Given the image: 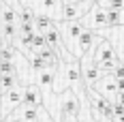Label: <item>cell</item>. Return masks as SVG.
Wrapping results in <instances>:
<instances>
[{"label":"cell","mask_w":124,"mask_h":122,"mask_svg":"<svg viewBox=\"0 0 124 122\" xmlns=\"http://www.w3.org/2000/svg\"><path fill=\"white\" fill-rule=\"evenodd\" d=\"M54 24H56V22L51 19L49 15H37V22H34L37 30H39V32H43V34H45V32H47V30H49Z\"/></svg>","instance_id":"obj_13"},{"label":"cell","mask_w":124,"mask_h":122,"mask_svg":"<svg viewBox=\"0 0 124 122\" xmlns=\"http://www.w3.org/2000/svg\"><path fill=\"white\" fill-rule=\"evenodd\" d=\"M34 22H37V13L30 7H24L19 11V24H34Z\"/></svg>","instance_id":"obj_15"},{"label":"cell","mask_w":124,"mask_h":122,"mask_svg":"<svg viewBox=\"0 0 124 122\" xmlns=\"http://www.w3.org/2000/svg\"><path fill=\"white\" fill-rule=\"evenodd\" d=\"M58 28H60V32H62V39H64L66 49L77 58V41H79L81 34L86 32L84 22H60Z\"/></svg>","instance_id":"obj_3"},{"label":"cell","mask_w":124,"mask_h":122,"mask_svg":"<svg viewBox=\"0 0 124 122\" xmlns=\"http://www.w3.org/2000/svg\"><path fill=\"white\" fill-rule=\"evenodd\" d=\"M103 7L116 9V11H122L124 13V0H103Z\"/></svg>","instance_id":"obj_18"},{"label":"cell","mask_w":124,"mask_h":122,"mask_svg":"<svg viewBox=\"0 0 124 122\" xmlns=\"http://www.w3.org/2000/svg\"><path fill=\"white\" fill-rule=\"evenodd\" d=\"M17 75H2V92H9L13 88H17Z\"/></svg>","instance_id":"obj_16"},{"label":"cell","mask_w":124,"mask_h":122,"mask_svg":"<svg viewBox=\"0 0 124 122\" xmlns=\"http://www.w3.org/2000/svg\"><path fill=\"white\" fill-rule=\"evenodd\" d=\"M84 109V103L79 101L75 90H66L60 97V122L66 118H79V114Z\"/></svg>","instance_id":"obj_4"},{"label":"cell","mask_w":124,"mask_h":122,"mask_svg":"<svg viewBox=\"0 0 124 122\" xmlns=\"http://www.w3.org/2000/svg\"><path fill=\"white\" fill-rule=\"evenodd\" d=\"M81 22H84V26H86V30L103 34V32H105V28L109 30V22H107V7L96 4V7L88 13Z\"/></svg>","instance_id":"obj_5"},{"label":"cell","mask_w":124,"mask_h":122,"mask_svg":"<svg viewBox=\"0 0 124 122\" xmlns=\"http://www.w3.org/2000/svg\"><path fill=\"white\" fill-rule=\"evenodd\" d=\"M94 90H96L99 94H103V97H107L109 101H116V97H118V79H116V75L113 73L103 75V79L96 84Z\"/></svg>","instance_id":"obj_7"},{"label":"cell","mask_w":124,"mask_h":122,"mask_svg":"<svg viewBox=\"0 0 124 122\" xmlns=\"http://www.w3.org/2000/svg\"><path fill=\"white\" fill-rule=\"evenodd\" d=\"M79 122H99L96 116H92V107L88 105L86 101H84V109H81V114H79Z\"/></svg>","instance_id":"obj_17"},{"label":"cell","mask_w":124,"mask_h":122,"mask_svg":"<svg viewBox=\"0 0 124 122\" xmlns=\"http://www.w3.org/2000/svg\"><path fill=\"white\" fill-rule=\"evenodd\" d=\"M2 24H15L19 26V13L11 4H2Z\"/></svg>","instance_id":"obj_11"},{"label":"cell","mask_w":124,"mask_h":122,"mask_svg":"<svg viewBox=\"0 0 124 122\" xmlns=\"http://www.w3.org/2000/svg\"><path fill=\"white\" fill-rule=\"evenodd\" d=\"M107 39L113 43V47L118 49V56H120V60L124 62V26H120V28H113V32H111Z\"/></svg>","instance_id":"obj_10"},{"label":"cell","mask_w":124,"mask_h":122,"mask_svg":"<svg viewBox=\"0 0 124 122\" xmlns=\"http://www.w3.org/2000/svg\"><path fill=\"white\" fill-rule=\"evenodd\" d=\"M43 101H45V94H43V90H41L37 84H28L26 86V90H24V105L39 109V107H43Z\"/></svg>","instance_id":"obj_8"},{"label":"cell","mask_w":124,"mask_h":122,"mask_svg":"<svg viewBox=\"0 0 124 122\" xmlns=\"http://www.w3.org/2000/svg\"><path fill=\"white\" fill-rule=\"evenodd\" d=\"M94 62H96V66H99L103 75H109L113 73L116 69H118V64H120V56H118V49L113 47V43L109 39H103L99 45H96V51H94Z\"/></svg>","instance_id":"obj_1"},{"label":"cell","mask_w":124,"mask_h":122,"mask_svg":"<svg viewBox=\"0 0 124 122\" xmlns=\"http://www.w3.org/2000/svg\"><path fill=\"white\" fill-rule=\"evenodd\" d=\"M120 116H124V105L113 103V118H120Z\"/></svg>","instance_id":"obj_21"},{"label":"cell","mask_w":124,"mask_h":122,"mask_svg":"<svg viewBox=\"0 0 124 122\" xmlns=\"http://www.w3.org/2000/svg\"><path fill=\"white\" fill-rule=\"evenodd\" d=\"M24 90L26 88H13L9 92H2V122L11 116L17 107L24 105Z\"/></svg>","instance_id":"obj_6"},{"label":"cell","mask_w":124,"mask_h":122,"mask_svg":"<svg viewBox=\"0 0 124 122\" xmlns=\"http://www.w3.org/2000/svg\"><path fill=\"white\" fill-rule=\"evenodd\" d=\"M0 71H2V75H17L15 62H2L0 64Z\"/></svg>","instance_id":"obj_19"},{"label":"cell","mask_w":124,"mask_h":122,"mask_svg":"<svg viewBox=\"0 0 124 122\" xmlns=\"http://www.w3.org/2000/svg\"><path fill=\"white\" fill-rule=\"evenodd\" d=\"M28 64H30V69H32L34 73H41V71L49 69V64L43 60V58H41L39 54H32V56H30V62H28Z\"/></svg>","instance_id":"obj_14"},{"label":"cell","mask_w":124,"mask_h":122,"mask_svg":"<svg viewBox=\"0 0 124 122\" xmlns=\"http://www.w3.org/2000/svg\"><path fill=\"white\" fill-rule=\"evenodd\" d=\"M111 122H124V116H120V118H113Z\"/></svg>","instance_id":"obj_23"},{"label":"cell","mask_w":124,"mask_h":122,"mask_svg":"<svg viewBox=\"0 0 124 122\" xmlns=\"http://www.w3.org/2000/svg\"><path fill=\"white\" fill-rule=\"evenodd\" d=\"M107 22H109V28H120L124 26V13L116 11V9H107Z\"/></svg>","instance_id":"obj_12"},{"label":"cell","mask_w":124,"mask_h":122,"mask_svg":"<svg viewBox=\"0 0 124 122\" xmlns=\"http://www.w3.org/2000/svg\"><path fill=\"white\" fill-rule=\"evenodd\" d=\"M24 7H30L37 15H49L56 24L62 22L64 0H24Z\"/></svg>","instance_id":"obj_2"},{"label":"cell","mask_w":124,"mask_h":122,"mask_svg":"<svg viewBox=\"0 0 124 122\" xmlns=\"http://www.w3.org/2000/svg\"><path fill=\"white\" fill-rule=\"evenodd\" d=\"M39 122H56V120L51 118V114L45 107H39Z\"/></svg>","instance_id":"obj_20"},{"label":"cell","mask_w":124,"mask_h":122,"mask_svg":"<svg viewBox=\"0 0 124 122\" xmlns=\"http://www.w3.org/2000/svg\"><path fill=\"white\" fill-rule=\"evenodd\" d=\"M62 122H79V118H66V120H62Z\"/></svg>","instance_id":"obj_22"},{"label":"cell","mask_w":124,"mask_h":122,"mask_svg":"<svg viewBox=\"0 0 124 122\" xmlns=\"http://www.w3.org/2000/svg\"><path fill=\"white\" fill-rule=\"evenodd\" d=\"M56 69H45V71H41V73H34V84L41 88V90H45V92H54V86H56Z\"/></svg>","instance_id":"obj_9"}]
</instances>
